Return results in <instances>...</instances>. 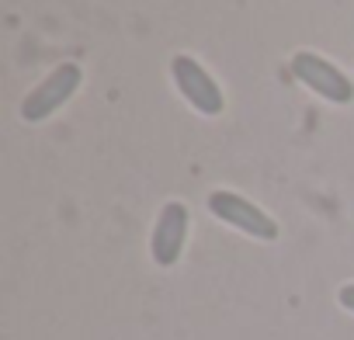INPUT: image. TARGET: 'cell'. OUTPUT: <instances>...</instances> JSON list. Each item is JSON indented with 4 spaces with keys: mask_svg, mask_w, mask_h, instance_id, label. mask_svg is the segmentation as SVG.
Instances as JSON below:
<instances>
[{
    "mask_svg": "<svg viewBox=\"0 0 354 340\" xmlns=\"http://www.w3.org/2000/svg\"><path fill=\"white\" fill-rule=\"evenodd\" d=\"M292 73H295V80L306 87V91H313V94H319L323 101H330V104H351L354 101V84H351V77H344L330 59H323L319 53H295L292 56Z\"/></svg>",
    "mask_w": 354,
    "mask_h": 340,
    "instance_id": "obj_4",
    "label": "cell"
},
{
    "mask_svg": "<svg viewBox=\"0 0 354 340\" xmlns=\"http://www.w3.org/2000/svg\"><path fill=\"white\" fill-rule=\"evenodd\" d=\"M209 212L219 223H226V226H233V229H240L254 240H264V243L278 240V223L261 205H254L250 198H243L236 191H212L209 195Z\"/></svg>",
    "mask_w": 354,
    "mask_h": 340,
    "instance_id": "obj_3",
    "label": "cell"
},
{
    "mask_svg": "<svg viewBox=\"0 0 354 340\" xmlns=\"http://www.w3.org/2000/svg\"><path fill=\"white\" fill-rule=\"evenodd\" d=\"M188 240V205L185 202H167L156 216L153 236H149V254L160 267H174Z\"/></svg>",
    "mask_w": 354,
    "mask_h": 340,
    "instance_id": "obj_5",
    "label": "cell"
},
{
    "mask_svg": "<svg viewBox=\"0 0 354 340\" xmlns=\"http://www.w3.org/2000/svg\"><path fill=\"white\" fill-rule=\"evenodd\" d=\"M84 84V70L77 63H59L56 70H49L21 101V118L28 125H39L46 122L49 115H56Z\"/></svg>",
    "mask_w": 354,
    "mask_h": 340,
    "instance_id": "obj_1",
    "label": "cell"
},
{
    "mask_svg": "<svg viewBox=\"0 0 354 340\" xmlns=\"http://www.w3.org/2000/svg\"><path fill=\"white\" fill-rule=\"evenodd\" d=\"M170 77H174V87L181 91V97L205 118H216L223 115L226 108V97H223V87L212 80V73L195 59V56H185V53H177L170 59Z\"/></svg>",
    "mask_w": 354,
    "mask_h": 340,
    "instance_id": "obj_2",
    "label": "cell"
},
{
    "mask_svg": "<svg viewBox=\"0 0 354 340\" xmlns=\"http://www.w3.org/2000/svg\"><path fill=\"white\" fill-rule=\"evenodd\" d=\"M337 299H340V305H344L347 312H354V285H344Z\"/></svg>",
    "mask_w": 354,
    "mask_h": 340,
    "instance_id": "obj_6",
    "label": "cell"
}]
</instances>
